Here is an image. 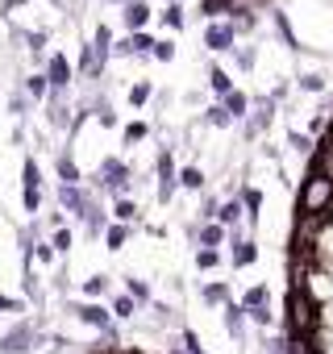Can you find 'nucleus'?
I'll return each instance as SVG.
<instances>
[{"label":"nucleus","instance_id":"35","mask_svg":"<svg viewBox=\"0 0 333 354\" xmlns=\"http://www.w3.org/2000/svg\"><path fill=\"white\" fill-rule=\"evenodd\" d=\"M234 63H238V71H254V46H234Z\"/></svg>","mask_w":333,"mask_h":354},{"label":"nucleus","instance_id":"55","mask_svg":"<svg viewBox=\"0 0 333 354\" xmlns=\"http://www.w3.org/2000/svg\"><path fill=\"white\" fill-rule=\"evenodd\" d=\"M171 354H184V350H171Z\"/></svg>","mask_w":333,"mask_h":354},{"label":"nucleus","instance_id":"29","mask_svg":"<svg viewBox=\"0 0 333 354\" xmlns=\"http://www.w3.org/2000/svg\"><path fill=\"white\" fill-rule=\"evenodd\" d=\"M162 26H166V30H184V26H188V21H184V9H180V0L162 9Z\"/></svg>","mask_w":333,"mask_h":354},{"label":"nucleus","instance_id":"20","mask_svg":"<svg viewBox=\"0 0 333 354\" xmlns=\"http://www.w3.org/2000/svg\"><path fill=\"white\" fill-rule=\"evenodd\" d=\"M221 109H225V113H229L234 121H242V117H246V109H250V100H246V96H242V92L234 88V92H229V96L221 100Z\"/></svg>","mask_w":333,"mask_h":354},{"label":"nucleus","instance_id":"4","mask_svg":"<svg viewBox=\"0 0 333 354\" xmlns=\"http://www.w3.org/2000/svg\"><path fill=\"white\" fill-rule=\"evenodd\" d=\"M96 188H104L113 196H125L129 192V167L121 158H104L100 171H96Z\"/></svg>","mask_w":333,"mask_h":354},{"label":"nucleus","instance_id":"1","mask_svg":"<svg viewBox=\"0 0 333 354\" xmlns=\"http://www.w3.org/2000/svg\"><path fill=\"white\" fill-rule=\"evenodd\" d=\"M316 325H321V304L304 288H287V333L300 337V333H312Z\"/></svg>","mask_w":333,"mask_h":354},{"label":"nucleus","instance_id":"5","mask_svg":"<svg viewBox=\"0 0 333 354\" xmlns=\"http://www.w3.org/2000/svg\"><path fill=\"white\" fill-rule=\"evenodd\" d=\"M154 171H158V201L166 205V201L180 192V180H175V154H171V150H162L158 162H154Z\"/></svg>","mask_w":333,"mask_h":354},{"label":"nucleus","instance_id":"8","mask_svg":"<svg viewBox=\"0 0 333 354\" xmlns=\"http://www.w3.org/2000/svg\"><path fill=\"white\" fill-rule=\"evenodd\" d=\"M271 117H275V100H271V96H267V100H254V104L246 109V117H242V121H246V133H250V138L263 133V129L271 125Z\"/></svg>","mask_w":333,"mask_h":354},{"label":"nucleus","instance_id":"22","mask_svg":"<svg viewBox=\"0 0 333 354\" xmlns=\"http://www.w3.org/2000/svg\"><path fill=\"white\" fill-rule=\"evenodd\" d=\"M200 296H204V304H229V283L213 279V283H204V288H200Z\"/></svg>","mask_w":333,"mask_h":354},{"label":"nucleus","instance_id":"18","mask_svg":"<svg viewBox=\"0 0 333 354\" xmlns=\"http://www.w3.org/2000/svg\"><path fill=\"white\" fill-rule=\"evenodd\" d=\"M229 246H234V254H229V263H234V267H250V263L258 259V246H254V242H246V238H242V242H229Z\"/></svg>","mask_w":333,"mask_h":354},{"label":"nucleus","instance_id":"50","mask_svg":"<svg viewBox=\"0 0 333 354\" xmlns=\"http://www.w3.org/2000/svg\"><path fill=\"white\" fill-rule=\"evenodd\" d=\"M26 304L21 300H13V296H0V313H21Z\"/></svg>","mask_w":333,"mask_h":354},{"label":"nucleus","instance_id":"33","mask_svg":"<svg viewBox=\"0 0 333 354\" xmlns=\"http://www.w3.org/2000/svg\"><path fill=\"white\" fill-rule=\"evenodd\" d=\"M267 304V283H258V288H250L246 296H242V308L246 313H254V308H263Z\"/></svg>","mask_w":333,"mask_h":354},{"label":"nucleus","instance_id":"26","mask_svg":"<svg viewBox=\"0 0 333 354\" xmlns=\"http://www.w3.org/2000/svg\"><path fill=\"white\" fill-rule=\"evenodd\" d=\"M238 201H242V209H246V213H250V221H254V217H258V209H263V192H258V188H242V196H238Z\"/></svg>","mask_w":333,"mask_h":354},{"label":"nucleus","instance_id":"7","mask_svg":"<svg viewBox=\"0 0 333 354\" xmlns=\"http://www.w3.org/2000/svg\"><path fill=\"white\" fill-rule=\"evenodd\" d=\"M204 46H209V50H217V55L234 50V46H238V34H234V26H229V21H213V26L204 30Z\"/></svg>","mask_w":333,"mask_h":354},{"label":"nucleus","instance_id":"53","mask_svg":"<svg viewBox=\"0 0 333 354\" xmlns=\"http://www.w3.org/2000/svg\"><path fill=\"white\" fill-rule=\"evenodd\" d=\"M55 9H75V0H50Z\"/></svg>","mask_w":333,"mask_h":354},{"label":"nucleus","instance_id":"17","mask_svg":"<svg viewBox=\"0 0 333 354\" xmlns=\"http://www.w3.org/2000/svg\"><path fill=\"white\" fill-rule=\"evenodd\" d=\"M209 88H213V96H217V100H225V96L234 92V80H229V71H221V67H209Z\"/></svg>","mask_w":333,"mask_h":354},{"label":"nucleus","instance_id":"42","mask_svg":"<svg viewBox=\"0 0 333 354\" xmlns=\"http://www.w3.org/2000/svg\"><path fill=\"white\" fill-rule=\"evenodd\" d=\"M287 146H292V150H300V154H312V138H308V133H300V129H292V133H287Z\"/></svg>","mask_w":333,"mask_h":354},{"label":"nucleus","instance_id":"48","mask_svg":"<svg viewBox=\"0 0 333 354\" xmlns=\"http://www.w3.org/2000/svg\"><path fill=\"white\" fill-rule=\"evenodd\" d=\"M108 55H117V59H133V50H129V38L113 42V50H108Z\"/></svg>","mask_w":333,"mask_h":354},{"label":"nucleus","instance_id":"19","mask_svg":"<svg viewBox=\"0 0 333 354\" xmlns=\"http://www.w3.org/2000/svg\"><path fill=\"white\" fill-rule=\"evenodd\" d=\"M175 180H180V188L200 192V188H204V171H200V167H184V171H175Z\"/></svg>","mask_w":333,"mask_h":354},{"label":"nucleus","instance_id":"30","mask_svg":"<svg viewBox=\"0 0 333 354\" xmlns=\"http://www.w3.org/2000/svg\"><path fill=\"white\" fill-rule=\"evenodd\" d=\"M92 46H96L100 59H113V55H108V50H113V34H108V26H100V30L92 34Z\"/></svg>","mask_w":333,"mask_h":354},{"label":"nucleus","instance_id":"31","mask_svg":"<svg viewBox=\"0 0 333 354\" xmlns=\"http://www.w3.org/2000/svg\"><path fill=\"white\" fill-rule=\"evenodd\" d=\"M9 113H13L17 121H21V117L30 113V96H26L21 88H13V92H9Z\"/></svg>","mask_w":333,"mask_h":354},{"label":"nucleus","instance_id":"36","mask_svg":"<svg viewBox=\"0 0 333 354\" xmlns=\"http://www.w3.org/2000/svg\"><path fill=\"white\" fill-rule=\"evenodd\" d=\"M150 92H154V84H146V80H137V84L129 88V104H133V109H142V104L150 100Z\"/></svg>","mask_w":333,"mask_h":354},{"label":"nucleus","instance_id":"27","mask_svg":"<svg viewBox=\"0 0 333 354\" xmlns=\"http://www.w3.org/2000/svg\"><path fill=\"white\" fill-rule=\"evenodd\" d=\"M125 288H129L125 296H133V304H150V283H146V279H133V275H129Z\"/></svg>","mask_w":333,"mask_h":354},{"label":"nucleus","instance_id":"40","mask_svg":"<svg viewBox=\"0 0 333 354\" xmlns=\"http://www.w3.org/2000/svg\"><path fill=\"white\" fill-rule=\"evenodd\" d=\"M108 292V275H92V279H84V296H104Z\"/></svg>","mask_w":333,"mask_h":354},{"label":"nucleus","instance_id":"6","mask_svg":"<svg viewBox=\"0 0 333 354\" xmlns=\"http://www.w3.org/2000/svg\"><path fill=\"white\" fill-rule=\"evenodd\" d=\"M46 84H50V92H67L71 88V63H67V55H46Z\"/></svg>","mask_w":333,"mask_h":354},{"label":"nucleus","instance_id":"41","mask_svg":"<svg viewBox=\"0 0 333 354\" xmlns=\"http://www.w3.org/2000/svg\"><path fill=\"white\" fill-rule=\"evenodd\" d=\"M150 55H154L158 63H171V59H175V42H171V38H162V42H154Z\"/></svg>","mask_w":333,"mask_h":354},{"label":"nucleus","instance_id":"21","mask_svg":"<svg viewBox=\"0 0 333 354\" xmlns=\"http://www.w3.org/2000/svg\"><path fill=\"white\" fill-rule=\"evenodd\" d=\"M100 238H104V246H108V250H121V246H125V238H129V225H125V221L104 225V234H100Z\"/></svg>","mask_w":333,"mask_h":354},{"label":"nucleus","instance_id":"44","mask_svg":"<svg viewBox=\"0 0 333 354\" xmlns=\"http://www.w3.org/2000/svg\"><path fill=\"white\" fill-rule=\"evenodd\" d=\"M133 308H137V304H133V296H117V300H113V317H121V321H125V317H133Z\"/></svg>","mask_w":333,"mask_h":354},{"label":"nucleus","instance_id":"51","mask_svg":"<svg viewBox=\"0 0 333 354\" xmlns=\"http://www.w3.org/2000/svg\"><path fill=\"white\" fill-rule=\"evenodd\" d=\"M184 342H188V354H209V350L196 342V333H184Z\"/></svg>","mask_w":333,"mask_h":354},{"label":"nucleus","instance_id":"11","mask_svg":"<svg viewBox=\"0 0 333 354\" xmlns=\"http://www.w3.org/2000/svg\"><path fill=\"white\" fill-rule=\"evenodd\" d=\"M242 221H246V209H242L238 196H229L225 205H217V225H221V230H238Z\"/></svg>","mask_w":333,"mask_h":354},{"label":"nucleus","instance_id":"46","mask_svg":"<svg viewBox=\"0 0 333 354\" xmlns=\"http://www.w3.org/2000/svg\"><path fill=\"white\" fill-rule=\"evenodd\" d=\"M300 92H325V80L321 75H300Z\"/></svg>","mask_w":333,"mask_h":354},{"label":"nucleus","instance_id":"49","mask_svg":"<svg viewBox=\"0 0 333 354\" xmlns=\"http://www.w3.org/2000/svg\"><path fill=\"white\" fill-rule=\"evenodd\" d=\"M246 317H250L254 325H271V308H267V304H263V308H254V313H246Z\"/></svg>","mask_w":333,"mask_h":354},{"label":"nucleus","instance_id":"13","mask_svg":"<svg viewBox=\"0 0 333 354\" xmlns=\"http://www.w3.org/2000/svg\"><path fill=\"white\" fill-rule=\"evenodd\" d=\"M146 26H150V5H146V0H133V5H125V30L137 34V30H146Z\"/></svg>","mask_w":333,"mask_h":354},{"label":"nucleus","instance_id":"9","mask_svg":"<svg viewBox=\"0 0 333 354\" xmlns=\"http://www.w3.org/2000/svg\"><path fill=\"white\" fill-rule=\"evenodd\" d=\"M75 217L84 221V234H88V238H100V234H104V225H108L104 209H100V205H96V201H92L88 192H84V209H79Z\"/></svg>","mask_w":333,"mask_h":354},{"label":"nucleus","instance_id":"45","mask_svg":"<svg viewBox=\"0 0 333 354\" xmlns=\"http://www.w3.org/2000/svg\"><path fill=\"white\" fill-rule=\"evenodd\" d=\"M21 205H26L30 213H38V209H42V188H26V192H21Z\"/></svg>","mask_w":333,"mask_h":354},{"label":"nucleus","instance_id":"43","mask_svg":"<svg viewBox=\"0 0 333 354\" xmlns=\"http://www.w3.org/2000/svg\"><path fill=\"white\" fill-rule=\"evenodd\" d=\"M217 263H221V250H213V246H200V250H196V267L209 271V267H217Z\"/></svg>","mask_w":333,"mask_h":354},{"label":"nucleus","instance_id":"10","mask_svg":"<svg viewBox=\"0 0 333 354\" xmlns=\"http://www.w3.org/2000/svg\"><path fill=\"white\" fill-rule=\"evenodd\" d=\"M46 121H50V129H67L71 125L67 92H46Z\"/></svg>","mask_w":333,"mask_h":354},{"label":"nucleus","instance_id":"54","mask_svg":"<svg viewBox=\"0 0 333 354\" xmlns=\"http://www.w3.org/2000/svg\"><path fill=\"white\" fill-rule=\"evenodd\" d=\"M162 5H175V0H162Z\"/></svg>","mask_w":333,"mask_h":354},{"label":"nucleus","instance_id":"47","mask_svg":"<svg viewBox=\"0 0 333 354\" xmlns=\"http://www.w3.org/2000/svg\"><path fill=\"white\" fill-rule=\"evenodd\" d=\"M34 259H38V263H55L59 254H55V246H50V242H38V246H34Z\"/></svg>","mask_w":333,"mask_h":354},{"label":"nucleus","instance_id":"2","mask_svg":"<svg viewBox=\"0 0 333 354\" xmlns=\"http://www.w3.org/2000/svg\"><path fill=\"white\" fill-rule=\"evenodd\" d=\"M329 205H333V184L325 180V175L308 171V180L300 184V201H296V213L321 217V213H329Z\"/></svg>","mask_w":333,"mask_h":354},{"label":"nucleus","instance_id":"23","mask_svg":"<svg viewBox=\"0 0 333 354\" xmlns=\"http://www.w3.org/2000/svg\"><path fill=\"white\" fill-rule=\"evenodd\" d=\"M55 171H59V180H63V184H79V167H75V158H71V154H59Z\"/></svg>","mask_w":333,"mask_h":354},{"label":"nucleus","instance_id":"32","mask_svg":"<svg viewBox=\"0 0 333 354\" xmlns=\"http://www.w3.org/2000/svg\"><path fill=\"white\" fill-rule=\"evenodd\" d=\"M71 242H75V234H71L67 225H59V230L50 234V246H55V254H67V250H71Z\"/></svg>","mask_w":333,"mask_h":354},{"label":"nucleus","instance_id":"3","mask_svg":"<svg viewBox=\"0 0 333 354\" xmlns=\"http://www.w3.org/2000/svg\"><path fill=\"white\" fill-rule=\"evenodd\" d=\"M34 346H38L34 321H17L13 329L0 333V354H34Z\"/></svg>","mask_w":333,"mask_h":354},{"label":"nucleus","instance_id":"25","mask_svg":"<svg viewBox=\"0 0 333 354\" xmlns=\"http://www.w3.org/2000/svg\"><path fill=\"white\" fill-rule=\"evenodd\" d=\"M92 113H96V121H100L104 129H113V125H117V113H113V104H108L104 96H96V104H92Z\"/></svg>","mask_w":333,"mask_h":354},{"label":"nucleus","instance_id":"14","mask_svg":"<svg viewBox=\"0 0 333 354\" xmlns=\"http://www.w3.org/2000/svg\"><path fill=\"white\" fill-rule=\"evenodd\" d=\"M71 313H75L84 325H96V329H108V325H113V321H108V308H100V304H75Z\"/></svg>","mask_w":333,"mask_h":354},{"label":"nucleus","instance_id":"16","mask_svg":"<svg viewBox=\"0 0 333 354\" xmlns=\"http://www.w3.org/2000/svg\"><path fill=\"white\" fill-rule=\"evenodd\" d=\"M192 238H196L200 246H213V250H221V242H225V230H221L217 221H204L200 230H192Z\"/></svg>","mask_w":333,"mask_h":354},{"label":"nucleus","instance_id":"12","mask_svg":"<svg viewBox=\"0 0 333 354\" xmlns=\"http://www.w3.org/2000/svg\"><path fill=\"white\" fill-rule=\"evenodd\" d=\"M225 329H229V337L234 342H246V308L242 304H225Z\"/></svg>","mask_w":333,"mask_h":354},{"label":"nucleus","instance_id":"15","mask_svg":"<svg viewBox=\"0 0 333 354\" xmlns=\"http://www.w3.org/2000/svg\"><path fill=\"white\" fill-rule=\"evenodd\" d=\"M59 205L75 217V213L84 209V188H79V184H59Z\"/></svg>","mask_w":333,"mask_h":354},{"label":"nucleus","instance_id":"24","mask_svg":"<svg viewBox=\"0 0 333 354\" xmlns=\"http://www.w3.org/2000/svg\"><path fill=\"white\" fill-rule=\"evenodd\" d=\"M21 92H26V96H30V100H42V96H46V92H50V84H46V75H42V71H38V75H30V80H26V84H21Z\"/></svg>","mask_w":333,"mask_h":354},{"label":"nucleus","instance_id":"38","mask_svg":"<svg viewBox=\"0 0 333 354\" xmlns=\"http://www.w3.org/2000/svg\"><path fill=\"white\" fill-rule=\"evenodd\" d=\"M113 213H117V221H125V225H129V221L137 217V205H133L129 196H117V205H113Z\"/></svg>","mask_w":333,"mask_h":354},{"label":"nucleus","instance_id":"39","mask_svg":"<svg viewBox=\"0 0 333 354\" xmlns=\"http://www.w3.org/2000/svg\"><path fill=\"white\" fill-rule=\"evenodd\" d=\"M204 121H209V125H213V129H225V125H234V117H229V113H225V109H221V104H213V109H209V113H204Z\"/></svg>","mask_w":333,"mask_h":354},{"label":"nucleus","instance_id":"28","mask_svg":"<svg viewBox=\"0 0 333 354\" xmlns=\"http://www.w3.org/2000/svg\"><path fill=\"white\" fill-rule=\"evenodd\" d=\"M21 188H42V171H38V162H34V158H26V162H21Z\"/></svg>","mask_w":333,"mask_h":354},{"label":"nucleus","instance_id":"34","mask_svg":"<svg viewBox=\"0 0 333 354\" xmlns=\"http://www.w3.org/2000/svg\"><path fill=\"white\" fill-rule=\"evenodd\" d=\"M129 50H133V55H150V50H154V38H150L146 30H137V34H129Z\"/></svg>","mask_w":333,"mask_h":354},{"label":"nucleus","instance_id":"37","mask_svg":"<svg viewBox=\"0 0 333 354\" xmlns=\"http://www.w3.org/2000/svg\"><path fill=\"white\" fill-rule=\"evenodd\" d=\"M146 133H150V125H146V121H129V125H125V133H121V138H125V146H137V142H142V138H146Z\"/></svg>","mask_w":333,"mask_h":354},{"label":"nucleus","instance_id":"52","mask_svg":"<svg viewBox=\"0 0 333 354\" xmlns=\"http://www.w3.org/2000/svg\"><path fill=\"white\" fill-rule=\"evenodd\" d=\"M21 5H26V0H5V5H0V13L9 17V13H13V9H21Z\"/></svg>","mask_w":333,"mask_h":354}]
</instances>
